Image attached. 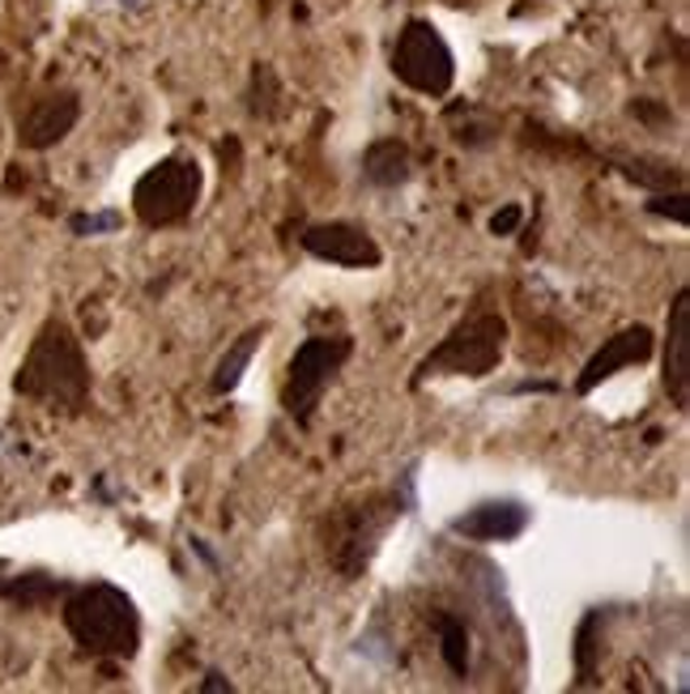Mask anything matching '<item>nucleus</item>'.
Here are the masks:
<instances>
[{
	"label": "nucleus",
	"instance_id": "obj_9",
	"mask_svg": "<svg viewBox=\"0 0 690 694\" xmlns=\"http://www.w3.org/2000/svg\"><path fill=\"white\" fill-rule=\"evenodd\" d=\"M660 384L673 409H690V290L682 286L669 302V324H665V371Z\"/></svg>",
	"mask_w": 690,
	"mask_h": 694
},
{
	"label": "nucleus",
	"instance_id": "obj_13",
	"mask_svg": "<svg viewBox=\"0 0 690 694\" xmlns=\"http://www.w3.org/2000/svg\"><path fill=\"white\" fill-rule=\"evenodd\" d=\"M414 175V153L405 141L384 137V141H371L362 153V180L371 188H401V183Z\"/></svg>",
	"mask_w": 690,
	"mask_h": 694
},
{
	"label": "nucleus",
	"instance_id": "obj_10",
	"mask_svg": "<svg viewBox=\"0 0 690 694\" xmlns=\"http://www.w3.org/2000/svg\"><path fill=\"white\" fill-rule=\"evenodd\" d=\"M82 116V98L77 90H52V94H39L26 116L18 124V141L26 150H52L61 146L64 137L73 132V124Z\"/></svg>",
	"mask_w": 690,
	"mask_h": 694
},
{
	"label": "nucleus",
	"instance_id": "obj_15",
	"mask_svg": "<svg viewBox=\"0 0 690 694\" xmlns=\"http://www.w3.org/2000/svg\"><path fill=\"white\" fill-rule=\"evenodd\" d=\"M247 111L256 116V120H277L282 111H286V90H282V77H277V68L265 61L252 64V86H247Z\"/></svg>",
	"mask_w": 690,
	"mask_h": 694
},
{
	"label": "nucleus",
	"instance_id": "obj_22",
	"mask_svg": "<svg viewBox=\"0 0 690 694\" xmlns=\"http://www.w3.org/2000/svg\"><path fill=\"white\" fill-rule=\"evenodd\" d=\"M630 116H635V120H644L648 128H665V124H673L669 107H660V103H652V98H635V103H630Z\"/></svg>",
	"mask_w": 690,
	"mask_h": 694
},
{
	"label": "nucleus",
	"instance_id": "obj_25",
	"mask_svg": "<svg viewBox=\"0 0 690 694\" xmlns=\"http://www.w3.org/2000/svg\"><path fill=\"white\" fill-rule=\"evenodd\" d=\"M222 171H226V167H231V175H235V171H240V141H235V137H231V141H222Z\"/></svg>",
	"mask_w": 690,
	"mask_h": 694
},
{
	"label": "nucleus",
	"instance_id": "obj_6",
	"mask_svg": "<svg viewBox=\"0 0 690 694\" xmlns=\"http://www.w3.org/2000/svg\"><path fill=\"white\" fill-rule=\"evenodd\" d=\"M354 354V341L350 337H307L295 359L286 366V384H282V409L295 418L299 426H307L316 418V405L320 396L337 380V371L346 366V359Z\"/></svg>",
	"mask_w": 690,
	"mask_h": 694
},
{
	"label": "nucleus",
	"instance_id": "obj_7",
	"mask_svg": "<svg viewBox=\"0 0 690 694\" xmlns=\"http://www.w3.org/2000/svg\"><path fill=\"white\" fill-rule=\"evenodd\" d=\"M392 77L414 94L444 98L456 82V56H452L448 39L431 22L410 18L396 34V47H392Z\"/></svg>",
	"mask_w": 690,
	"mask_h": 694
},
{
	"label": "nucleus",
	"instance_id": "obj_2",
	"mask_svg": "<svg viewBox=\"0 0 690 694\" xmlns=\"http://www.w3.org/2000/svg\"><path fill=\"white\" fill-rule=\"evenodd\" d=\"M410 512L401 490H367L350 503H337L320 520V545L325 558L341 579H362L371 558L380 554V545L389 537V528Z\"/></svg>",
	"mask_w": 690,
	"mask_h": 694
},
{
	"label": "nucleus",
	"instance_id": "obj_11",
	"mask_svg": "<svg viewBox=\"0 0 690 694\" xmlns=\"http://www.w3.org/2000/svg\"><path fill=\"white\" fill-rule=\"evenodd\" d=\"M652 350H657V337H652V329H648V324H630V329L614 332V337L601 345L597 354L584 363L580 380H575V393L588 396L593 388H601L609 375H618L623 366L648 363V359H652Z\"/></svg>",
	"mask_w": 690,
	"mask_h": 694
},
{
	"label": "nucleus",
	"instance_id": "obj_4",
	"mask_svg": "<svg viewBox=\"0 0 690 694\" xmlns=\"http://www.w3.org/2000/svg\"><path fill=\"white\" fill-rule=\"evenodd\" d=\"M503 350H508V320L499 311H474V316H465L422 359L414 384L431 380V375H469V380H481V375H490L499 366Z\"/></svg>",
	"mask_w": 690,
	"mask_h": 694
},
{
	"label": "nucleus",
	"instance_id": "obj_23",
	"mask_svg": "<svg viewBox=\"0 0 690 694\" xmlns=\"http://www.w3.org/2000/svg\"><path fill=\"white\" fill-rule=\"evenodd\" d=\"M524 222V205H503V210L490 217V235H516V226Z\"/></svg>",
	"mask_w": 690,
	"mask_h": 694
},
{
	"label": "nucleus",
	"instance_id": "obj_19",
	"mask_svg": "<svg viewBox=\"0 0 690 694\" xmlns=\"http://www.w3.org/2000/svg\"><path fill=\"white\" fill-rule=\"evenodd\" d=\"M435 631H439V652L456 677H469V627L456 618V613H439L435 618Z\"/></svg>",
	"mask_w": 690,
	"mask_h": 694
},
{
	"label": "nucleus",
	"instance_id": "obj_5",
	"mask_svg": "<svg viewBox=\"0 0 690 694\" xmlns=\"http://www.w3.org/2000/svg\"><path fill=\"white\" fill-rule=\"evenodd\" d=\"M197 201H201V167H197V158H183V153L153 162L132 188V213L150 231L188 222Z\"/></svg>",
	"mask_w": 690,
	"mask_h": 694
},
{
	"label": "nucleus",
	"instance_id": "obj_14",
	"mask_svg": "<svg viewBox=\"0 0 690 694\" xmlns=\"http://www.w3.org/2000/svg\"><path fill=\"white\" fill-rule=\"evenodd\" d=\"M269 337V324H252V329L243 332L240 341L222 354V363H217V371H213V380H210V388L217 396H226V393H235L240 388V380H243V371H247V363H252V354L261 350V341Z\"/></svg>",
	"mask_w": 690,
	"mask_h": 694
},
{
	"label": "nucleus",
	"instance_id": "obj_16",
	"mask_svg": "<svg viewBox=\"0 0 690 694\" xmlns=\"http://www.w3.org/2000/svg\"><path fill=\"white\" fill-rule=\"evenodd\" d=\"M68 592V584L56 579V575L47 572H26V575H13L9 584H0V597L13 605H22V609H39V605L56 601Z\"/></svg>",
	"mask_w": 690,
	"mask_h": 694
},
{
	"label": "nucleus",
	"instance_id": "obj_26",
	"mask_svg": "<svg viewBox=\"0 0 690 694\" xmlns=\"http://www.w3.org/2000/svg\"><path fill=\"white\" fill-rule=\"evenodd\" d=\"M516 393H554V384H538V380H524V384H516Z\"/></svg>",
	"mask_w": 690,
	"mask_h": 694
},
{
	"label": "nucleus",
	"instance_id": "obj_18",
	"mask_svg": "<svg viewBox=\"0 0 690 694\" xmlns=\"http://www.w3.org/2000/svg\"><path fill=\"white\" fill-rule=\"evenodd\" d=\"M618 171L639 188H652V192H678L687 175L678 162H665V158H618Z\"/></svg>",
	"mask_w": 690,
	"mask_h": 694
},
{
	"label": "nucleus",
	"instance_id": "obj_3",
	"mask_svg": "<svg viewBox=\"0 0 690 694\" xmlns=\"http://www.w3.org/2000/svg\"><path fill=\"white\" fill-rule=\"evenodd\" d=\"M64 627L73 643L98 661H132L141 652V613L116 584H86L68 592Z\"/></svg>",
	"mask_w": 690,
	"mask_h": 694
},
{
	"label": "nucleus",
	"instance_id": "obj_20",
	"mask_svg": "<svg viewBox=\"0 0 690 694\" xmlns=\"http://www.w3.org/2000/svg\"><path fill=\"white\" fill-rule=\"evenodd\" d=\"M648 213L669 217V222H678V226H690V201H687V192H682V188H678V192H652Z\"/></svg>",
	"mask_w": 690,
	"mask_h": 694
},
{
	"label": "nucleus",
	"instance_id": "obj_1",
	"mask_svg": "<svg viewBox=\"0 0 690 694\" xmlns=\"http://www.w3.org/2000/svg\"><path fill=\"white\" fill-rule=\"evenodd\" d=\"M18 396H26L34 405L61 409V414H82L91 401V363L86 350L77 341V332L68 329V320L52 316L39 337H34L26 363L18 366L13 380Z\"/></svg>",
	"mask_w": 690,
	"mask_h": 694
},
{
	"label": "nucleus",
	"instance_id": "obj_21",
	"mask_svg": "<svg viewBox=\"0 0 690 694\" xmlns=\"http://www.w3.org/2000/svg\"><path fill=\"white\" fill-rule=\"evenodd\" d=\"M120 231V213H77L73 217V235L91 239V235H112Z\"/></svg>",
	"mask_w": 690,
	"mask_h": 694
},
{
	"label": "nucleus",
	"instance_id": "obj_24",
	"mask_svg": "<svg viewBox=\"0 0 690 694\" xmlns=\"http://www.w3.org/2000/svg\"><path fill=\"white\" fill-rule=\"evenodd\" d=\"M231 691H235V682L226 673H217V669H210L205 682H201V694H231Z\"/></svg>",
	"mask_w": 690,
	"mask_h": 694
},
{
	"label": "nucleus",
	"instance_id": "obj_12",
	"mask_svg": "<svg viewBox=\"0 0 690 694\" xmlns=\"http://www.w3.org/2000/svg\"><path fill=\"white\" fill-rule=\"evenodd\" d=\"M529 520L533 515H529V508L520 499H486L478 508L456 515L448 528L456 537H465V542L495 545V542H516L529 528Z\"/></svg>",
	"mask_w": 690,
	"mask_h": 694
},
{
	"label": "nucleus",
	"instance_id": "obj_17",
	"mask_svg": "<svg viewBox=\"0 0 690 694\" xmlns=\"http://www.w3.org/2000/svg\"><path fill=\"white\" fill-rule=\"evenodd\" d=\"M601 622H605V613H601V609H588L584 622L575 627V686H593V682H597Z\"/></svg>",
	"mask_w": 690,
	"mask_h": 694
},
{
	"label": "nucleus",
	"instance_id": "obj_8",
	"mask_svg": "<svg viewBox=\"0 0 690 694\" xmlns=\"http://www.w3.org/2000/svg\"><path fill=\"white\" fill-rule=\"evenodd\" d=\"M302 247L316 256V260H329L341 269H375L384 260L380 243L371 239L362 226L350 222H316L302 231Z\"/></svg>",
	"mask_w": 690,
	"mask_h": 694
},
{
	"label": "nucleus",
	"instance_id": "obj_27",
	"mask_svg": "<svg viewBox=\"0 0 690 694\" xmlns=\"http://www.w3.org/2000/svg\"><path fill=\"white\" fill-rule=\"evenodd\" d=\"M120 4H137V0H120Z\"/></svg>",
	"mask_w": 690,
	"mask_h": 694
}]
</instances>
